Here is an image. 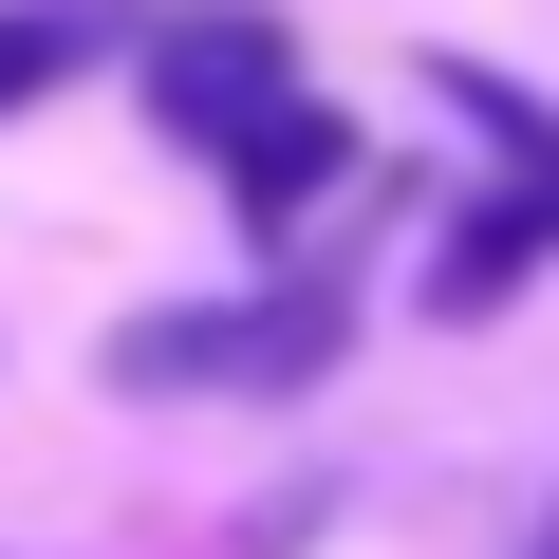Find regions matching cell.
Wrapping results in <instances>:
<instances>
[{"label": "cell", "instance_id": "7", "mask_svg": "<svg viewBox=\"0 0 559 559\" xmlns=\"http://www.w3.org/2000/svg\"><path fill=\"white\" fill-rule=\"evenodd\" d=\"M540 559H559V522H540Z\"/></svg>", "mask_w": 559, "mask_h": 559}, {"label": "cell", "instance_id": "6", "mask_svg": "<svg viewBox=\"0 0 559 559\" xmlns=\"http://www.w3.org/2000/svg\"><path fill=\"white\" fill-rule=\"evenodd\" d=\"M448 94L485 112V150H503V168H522V205L559 224V112H540V94H503V75H466V57H448Z\"/></svg>", "mask_w": 559, "mask_h": 559}, {"label": "cell", "instance_id": "1", "mask_svg": "<svg viewBox=\"0 0 559 559\" xmlns=\"http://www.w3.org/2000/svg\"><path fill=\"white\" fill-rule=\"evenodd\" d=\"M355 355V299L336 280H280V299H168V318H131L112 336V392H318Z\"/></svg>", "mask_w": 559, "mask_h": 559}, {"label": "cell", "instance_id": "3", "mask_svg": "<svg viewBox=\"0 0 559 559\" xmlns=\"http://www.w3.org/2000/svg\"><path fill=\"white\" fill-rule=\"evenodd\" d=\"M205 168H224V205H242V242H299V224H318V205L355 187V112H336V94L299 75V94H280L261 131H224Z\"/></svg>", "mask_w": 559, "mask_h": 559}, {"label": "cell", "instance_id": "4", "mask_svg": "<svg viewBox=\"0 0 559 559\" xmlns=\"http://www.w3.org/2000/svg\"><path fill=\"white\" fill-rule=\"evenodd\" d=\"M112 38H131L112 0H0V112H57V94H75Z\"/></svg>", "mask_w": 559, "mask_h": 559}, {"label": "cell", "instance_id": "5", "mask_svg": "<svg viewBox=\"0 0 559 559\" xmlns=\"http://www.w3.org/2000/svg\"><path fill=\"white\" fill-rule=\"evenodd\" d=\"M540 242H559L540 205H466V224H448V261H429V318H485V299H522V261H540Z\"/></svg>", "mask_w": 559, "mask_h": 559}, {"label": "cell", "instance_id": "2", "mask_svg": "<svg viewBox=\"0 0 559 559\" xmlns=\"http://www.w3.org/2000/svg\"><path fill=\"white\" fill-rule=\"evenodd\" d=\"M280 94H299V38H280L261 0H187V20H150V131H168V150H224V131H261Z\"/></svg>", "mask_w": 559, "mask_h": 559}]
</instances>
